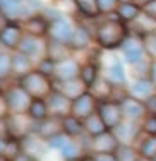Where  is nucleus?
Returning a JSON list of instances; mask_svg holds the SVG:
<instances>
[{
    "mask_svg": "<svg viewBox=\"0 0 156 161\" xmlns=\"http://www.w3.org/2000/svg\"><path fill=\"white\" fill-rule=\"evenodd\" d=\"M96 43L105 50L122 48L124 41L129 38V28L120 19H106L96 26Z\"/></svg>",
    "mask_w": 156,
    "mask_h": 161,
    "instance_id": "1",
    "label": "nucleus"
},
{
    "mask_svg": "<svg viewBox=\"0 0 156 161\" xmlns=\"http://www.w3.org/2000/svg\"><path fill=\"white\" fill-rule=\"evenodd\" d=\"M41 9L40 0H0V10L9 22H24L38 14Z\"/></svg>",
    "mask_w": 156,
    "mask_h": 161,
    "instance_id": "2",
    "label": "nucleus"
},
{
    "mask_svg": "<svg viewBox=\"0 0 156 161\" xmlns=\"http://www.w3.org/2000/svg\"><path fill=\"white\" fill-rule=\"evenodd\" d=\"M19 86L26 91L33 99H47L55 89V80L40 74L38 70L29 72L28 75L19 79Z\"/></svg>",
    "mask_w": 156,
    "mask_h": 161,
    "instance_id": "3",
    "label": "nucleus"
},
{
    "mask_svg": "<svg viewBox=\"0 0 156 161\" xmlns=\"http://www.w3.org/2000/svg\"><path fill=\"white\" fill-rule=\"evenodd\" d=\"M5 125H7V137L9 141H19L26 139L28 136L35 134V122L29 118L28 113L24 115H9L5 118Z\"/></svg>",
    "mask_w": 156,
    "mask_h": 161,
    "instance_id": "4",
    "label": "nucleus"
},
{
    "mask_svg": "<svg viewBox=\"0 0 156 161\" xmlns=\"http://www.w3.org/2000/svg\"><path fill=\"white\" fill-rule=\"evenodd\" d=\"M3 98H5V101H7L10 115L28 113L29 106H31V101H33V98L29 96L19 84H14V86L7 87V89L3 91Z\"/></svg>",
    "mask_w": 156,
    "mask_h": 161,
    "instance_id": "5",
    "label": "nucleus"
},
{
    "mask_svg": "<svg viewBox=\"0 0 156 161\" xmlns=\"http://www.w3.org/2000/svg\"><path fill=\"white\" fill-rule=\"evenodd\" d=\"M48 146H50V149L58 151V154L65 161L79 159L81 158V153H82V149H81V146H79L77 141L72 139V137H69V136H65V134H62V136L48 141Z\"/></svg>",
    "mask_w": 156,
    "mask_h": 161,
    "instance_id": "6",
    "label": "nucleus"
},
{
    "mask_svg": "<svg viewBox=\"0 0 156 161\" xmlns=\"http://www.w3.org/2000/svg\"><path fill=\"white\" fill-rule=\"evenodd\" d=\"M120 142L117 141L115 134L112 130H106L105 134L96 137H91L87 149H89L93 154H115V151L119 149Z\"/></svg>",
    "mask_w": 156,
    "mask_h": 161,
    "instance_id": "7",
    "label": "nucleus"
},
{
    "mask_svg": "<svg viewBox=\"0 0 156 161\" xmlns=\"http://www.w3.org/2000/svg\"><path fill=\"white\" fill-rule=\"evenodd\" d=\"M98 115L103 120L108 130H113L115 127L124 122V113H122V106L117 101H103L98 103Z\"/></svg>",
    "mask_w": 156,
    "mask_h": 161,
    "instance_id": "8",
    "label": "nucleus"
},
{
    "mask_svg": "<svg viewBox=\"0 0 156 161\" xmlns=\"http://www.w3.org/2000/svg\"><path fill=\"white\" fill-rule=\"evenodd\" d=\"M74 31H75V26L64 16L52 19L50 21V31H48V40L69 45L72 36H74Z\"/></svg>",
    "mask_w": 156,
    "mask_h": 161,
    "instance_id": "9",
    "label": "nucleus"
},
{
    "mask_svg": "<svg viewBox=\"0 0 156 161\" xmlns=\"http://www.w3.org/2000/svg\"><path fill=\"white\" fill-rule=\"evenodd\" d=\"M96 112H98V101H96V98H94L89 91L72 101L70 115H72V117H75V118H79L81 122H84L89 117H93Z\"/></svg>",
    "mask_w": 156,
    "mask_h": 161,
    "instance_id": "10",
    "label": "nucleus"
},
{
    "mask_svg": "<svg viewBox=\"0 0 156 161\" xmlns=\"http://www.w3.org/2000/svg\"><path fill=\"white\" fill-rule=\"evenodd\" d=\"M122 53H124L125 60L131 65L139 64L141 60L146 58V48H144V41L141 36H129L122 45Z\"/></svg>",
    "mask_w": 156,
    "mask_h": 161,
    "instance_id": "11",
    "label": "nucleus"
},
{
    "mask_svg": "<svg viewBox=\"0 0 156 161\" xmlns=\"http://www.w3.org/2000/svg\"><path fill=\"white\" fill-rule=\"evenodd\" d=\"M22 31L28 36L43 40L48 36V31H50V19L45 17L43 14H35L22 22Z\"/></svg>",
    "mask_w": 156,
    "mask_h": 161,
    "instance_id": "12",
    "label": "nucleus"
},
{
    "mask_svg": "<svg viewBox=\"0 0 156 161\" xmlns=\"http://www.w3.org/2000/svg\"><path fill=\"white\" fill-rule=\"evenodd\" d=\"M47 105H48L50 117H55V118L69 117L70 110H72V101L69 98H65L60 91H57V89H53L52 94L47 98Z\"/></svg>",
    "mask_w": 156,
    "mask_h": 161,
    "instance_id": "13",
    "label": "nucleus"
},
{
    "mask_svg": "<svg viewBox=\"0 0 156 161\" xmlns=\"http://www.w3.org/2000/svg\"><path fill=\"white\" fill-rule=\"evenodd\" d=\"M17 52L24 53V55L31 57L33 60H43L47 57V43H43V40L40 38H33V36H28L24 34L17 47Z\"/></svg>",
    "mask_w": 156,
    "mask_h": 161,
    "instance_id": "14",
    "label": "nucleus"
},
{
    "mask_svg": "<svg viewBox=\"0 0 156 161\" xmlns=\"http://www.w3.org/2000/svg\"><path fill=\"white\" fill-rule=\"evenodd\" d=\"M35 134L40 136L41 139L48 141L55 139V137L62 136L64 134V124H62V118H55V117H48L47 120L43 122H38L35 125Z\"/></svg>",
    "mask_w": 156,
    "mask_h": 161,
    "instance_id": "15",
    "label": "nucleus"
},
{
    "mask_svg": "<svg viewBox=\"0 0 156 161\" xmlns=\"http://www.w3.org/2000/svg\"><path fill=\"white\" fill-rule=\"evenodd\" d=\"M21 151H24L26 154L33 156L35 159L40 161L48 151H50V146H48V142L45 139H41L40 136L31 134V136H28L26 139L21 141Z\"/></svg>",
    "mask_w": 156,
    "mask_h": 161,
    "instance_id": "16",
    "label": "nucleus"
},
{
    "mask_svg": "<svg viewBox=\"0 0 156 161\" xmlns=\"http://www.w3.org/2000/svg\"><path fill=\"white\" fill-rule=\"evenodd\" d=\"M122 106V113H124V120H131V122H137V120H144L148 117V110L144 101L127 96L124 101L120 103Z\"/></svg>",
    "mask_w": 156,
    "mask_h": 161,
    "instance_id": "17",
    "label": "nucleus"
},
{
    "mask_svg": "<svg viewBox=\"0 0 156 161\" xmlns=\"http://www.w3.org/2000/svg\"><path fill=\"white\" fill-rule=\"evenodd\" d=\"M22 36H24L22 26H19L17 22H9L0 31V43L9 50V52H16L19 43H21V40H22Z\"/></svg>",
    "mask_w": 156,
    "mask_h": 161,
    "instance_id": "18",
    "label": "nucleus"
},
{
    "mask_svg": "<svg viewBox=\"0 0 156 161\" xmlns=\"http://www.w3.org/2000/svg\"><path fill=\"white\" fill-rule=\"evenodd\" d=\"M55 89L60 91L65 98H69L70 101L77 99L79 96H82L84 93H87V86L82 82L81 79H72V80H64V82H58L55 80Z\"/></svg>",
    "mask_w": 156,
    "mask_h": 161,
    "instance_id": "19",
    "label": "nucleus"
},
{
    "mask_svg": "<svg viewBox=\"0 0 156 161\" xmlns=\"http://www.w3.org/2000/svg\"><path fill=\"white\" fill-rule=\"evenodd\" d=\"M79 72H81V65L79 62H75L74 58H69L62 64L55 65V74H53V80H72V79H79Z\"/></svg>",
    "mask_w": 156,
    "mask_h": 161,
    "instance_id": "20",
    "label": "nucleus"
},
{
    "mask_svg": "<svg viewBox=\"0 0 156 161\" xmlns=\"http://www.w3.org/2000/svg\"><path fill=\"white\" fill-rule=\"evenodd\" d=\"M115 134L117 141L120 144H125V146H131L137 139V134H139V125L136 122H131V120H124L119 127H115L112 130Z\"/></svg>",
    "mask_w": 156,
    "mask_h": 161,
    "instance_id": "21",
    "label": "nucleus"
},
{
    "mask_svg": "<svg viewBox=\"0 0 156 161\" xmlns=\"http://www.w3.org/2000/svg\"><path fill=\"white\" fill-rule=\"evenodd\" d=\"M70 55H72V50L69 45L60 43V41H53V40L47 41V58L52 60L55 65L69 60Z\"/></svg>",
    "mask_w": 156,
    "mask_h": 161,
    "instance_id": "22",
    "label": "nucleus"
},
{
    "mask_svg": "<svg viewBox=\"0 0 156 161\" xmlns=\"http://www.w3.org/2000/svg\"><path fill=\"white\" fill-rule=\"evenodd\" d=\"M35 60L31 58V57L24 55V53L21 52H12V74L17 75L19 79L24 77V75H28L29 72L35 70Z\"/></svg>",
    "mask_w": 156,
    "mask_h": 161,
    "instance_id": "23",
    "label": "nucleus"
},
{
    "mask_svg": "<svg viewBox=\"0 0 156 161\" xmlns=\"http://www.w3.org/2000/svg\"><path fill=\"white\" fill-rule=\"evenodd\" d=\"M156 91V87L153 86L149 79H136L132 82V86L129 87V96L139 99V101H146L148 98H151Z\"/></svg>",
    "mask_w": 156,
    "mask_h": 161,
    "instance_id": "24",
    "label": "nucleus"
},
{
    "mask_svg": "<svg viewBox=\"0 0 156 161\" xmlns=\"http://www.w3.org/2000/svg\"><path fill=\"white\" fill-rule=\"evenodd\" d=\"M112 91H113V84L106 77H98L96 82L89 87V93L96 98L98 103L110 101L112 99Z\"/></svg>",
    "mask_w": 156,
    "mask_h": 161,
    "instance_id": "25",
    "label": "nucleus"
},
{
    "mask_svg": "<svg viewBox=\"0 0 156 161\" xmlns=\"http://www.w3.org/2000/svg\"><path fill=\"white\" fill-rule=\"evenodd\" d=\"M91 45V33L89 29H86L82 24H77L75 26V31H74V36H72L69 47L72 52L75 50H86L87 47Z\"/></svg>",
    "mask_w": 156,
    "mask_h": 161,
    "instance_id": "26",
    "label": "nucleus"
},
{
    "mask_svg": "<svg viewBox=\"0 0 156 161\" xmlns=\"http://www.w3.org/2000/svg\"><path fill=\"white\" fill-rule=\"evenodd\" d=\"M77 9V12L82 17L87 19H98L101 16L100 7H98V0H72Z\"/></svg>",
    "mask_w": 156,
    "mask_h": 161,
    "instance_id": "27",
    "label": "nucleus"
},
{
    "mask_svg": "<svg viewBox=\"0 0 156 161\" xmlns=\"http://www.w3.org/2000/svg\"><path fill=\"white\" fill-rule=\"evenodd\" d=\"M28 115L35 124L38 122H43L50 117V112H48V105H47V99H33L31 106L28 110Z\"/></svg>",
    "mask_w": 156,
    "mask_h": 161,
    "instance_id": "28",
    "label": "nucleus"
},
{
    "mask_svg": "<svg viewBox=\"0 0 156 161\" xmlns=\"http://www.w3.org/2000/svg\"><path fill=\"white\" fill-rule=\"evenodd\" d=\"M115 14H117V19H120L122 22H134L142 14V10L136 3H120Z\"/></svg>",
    "mask_w": 156,
    "mask_h": 161,
    "instance_id": "29",
    "label": "nucleus"
},
{
    "mask_svg": "<svg viewBox=\"0 0 156 161\" xmlns=\"http://www.w3.org/2000/svg\"><path fill=\"white\" fill-rule=\"evenodd\" d=\"M62 124H64V134L72 137V139H75V137L84 134V122H81L79 118L72 117V115L62 118Z\"/></svg>",
    "mask_w": 156,
    "mask_h": 161,
    "instance_id": "30",
    "label": "nucleus"
},
{
    "mask_svg": "<svg viewBox=\"0 0 156 161\" xmlns=\"http://www.w3.org/2000/svg\"><path fill=\"white\" fill-rule=\"evenodd\" d=\"M106 79L113 84V86H124L125 82V70L120 60H113L106 69Z\"/></svg>",
    "mask_w": 156,
    "mask_h": 161,
    "instance_id": "31",
    "label": "nucleus"
},
{
    "mask_svg": "<svg viewBox=\"0 0 156 161\" xmlns=\"http://www.w3.org/2000/svg\"><path fill=\"white\" fill-rule=\"evenodd\" d=\"M106 125L103 124V120L100 118V115L98 112L93 115V117H89L87 120H84V132L87 134L89 137H96V136H101V134L106 132Z\"/></svg>",
    "mask_w": 156,
    "mask_h": 161,
    "instance_id": "32",
    "label": "nucleus"
},
{
    "mask_svg": "<svg viewBox=\"0 0 156 161\" xmlns=\"http://www.w3.org/2000/svg\"><path fill=\"white\" fill-rule=\"evenodd\" d=\"M98 77H100V72H98V65H96V64L87 62V64H84V65H81L79 79H81L82 82L87 86V89H89V87L93 86L94 82H96Z\"/></svg>",
    "mask_w": 156,
    "mask_h": 161,
    "instance_id": "33",
    "label": "nucleus"
},
{
    "mask_svg": "<svg viewBox=\"0 0 156 161\" xmlns=\"http://www.w3.org/2000/svg\"><path fill=\"white\" fill-rule=\"evenodd\" d=\"M139 154H141V158H144V159H149V161L156 159V137L149 136L141 142Z\"/></svg>",
    "mask_w": 156,
    "mask_h": 161,
    "instance_id": "34",
    "label": "nucleus"
},
{
    "mask_svg": "<svg viewBox=\"0 0 156 161\" xmlns=\"http://www.w3.org/2000/svg\"><path fill=\"white\" fill-rule=\"evenodd\" d=\"M115 158H117V161H139L141 154H139V151H136V149L132 147V146L120 144L119 149L115 151Z\"/></svg>",
    "mask_w": 156,
    "mask_h": 161,
    "instance_id": "35",
    "label": "nucleus"
},
{
    "mask_svg": "<svg viewBox=\"0 0 156 161\" xmlns=\"http://www.w3.org/2000/svg\"><path fill=\"white\" fill-rule=\"evenodd\" d=\"M12 75V52L0 53V80Z\"/></svg>",
    "mask_w": 156,
    "mask_h": 161,
    "instance_id": "36",
    "label": "nucleus"
},
{
    "mask_svg": "<svg viewBox=\"0 0 156 161\" xmlns=\"http://www.w3.org/2000/svg\"><path fill=\"white\" fill-rule=\"evenodd\" d=\"M151 64H153V60H151V62H148V58L141 60L139 64L132 65V74H134L137 79H149V74H151Z\"/></svg>",
    "mask_w": 156,
    "mask_h": 161,
    "instance_id": "37",
    "label": "nucleus"
},
{
    "mask_svg": "<svg viewBox=\"0 0 156 161\" xmlns=\"http://www.w3.org/2000/svg\"><path fill=\"white\" fill-rule=\"evenodd\" d=\"M142 41H144V48H146V55L151 60H156V31L142 36Z\"/></svg>",
    "mask_w": 156,
    "mask_h": 161,
    "instance_id": "38",
    "label": "nucleus"
},
{
    "mask_svg": "<svg viewBox=\"0 0 156 161\" xmlns=\"http://www.w3.org/2000/svg\"><path fill=\"white\" fill-rule=\"evenodd\" d=\"M35 70H38L40 74H43V75H47V77L53 79V74H55V64L45 57L43 60H40V62L36 64V69H35Z\"/></svg>",
    "mask_w": 156,
    "mask_h": 161,
    "instance_id": "39",
    "label": "nucleus"
},
{
    "mask_svg": "<svg viewBox=\"0 0 156 161\" xmlns=\"http://www.w3.org/2000/svg\"><path fill=\"white\" fill-rule=\"evenodd\" d=\"M119 0H98V7H100L101 14H113L119 9Z\"/></svg>",
    "mask_w": 156,
    "mask_h": 161,
    "instance_id": "40",
    "label": "nucleus"
},
{
    "mask_svg": "<svg viewBox=\"0 0 156 161\" xmlns=\"http://www.w3.org/2000/svg\"><path fill=\"white\" fill-rule=\"evenodd\" d=\"M142 130L151 137H156V115H148L142 122Z\"/></svg>",
    "mask_w": 156,
    "mask_h": 161,
    "instance_id": "41",
    "label": "nucleus"
},
{
    "mask_svg": "<svg viewBox=\"0 0 156 161\" xmlns=\"http://www.w3.org/2000/svg\"><path fill=\"white\" fill-rule=\"evenodd\" d=\"M141 10H142V14L146 17L153 19V21L156 22V0H151L149 3H146L144 7H141Z\"/></svg>",
    "mask_w": 156,
    "mask_h": 161,
    "instance_id": "42",
    "label": "nucleus"
},
{
    "mask_svg": "<svg viewBox=\"0 0 156 161\" xmlns=\"http://www.w3.org/2000/svg\"><path fill=\"white\" fill-rule=\"evenodd\" d=\"M9 115H10L9 106H7V101H5V98H3V94H2V96H0V122L5 120Z\"/></svg>",
    "mask_w": 156,
    "mask_h": 161,
    "instance_id": "43",
    "label": "nucleus"
},
{
    "mask_svg": "<svg viewBox=\"0 0 156 161\" xmlns=\"http://www.w3.org/2000/svg\"><path fill=\"white\" fill-rule=\"evenodd\" d=\"M146 105V110H148V115H156V94H153L151 98H148L144 101Z\"/></svg>",
    "mask_w": 156,
    "mask_h": 161,
    "instance_id": "44",
    "label": "nucleus"
},
{
    "mask_svg": "<svg viewBox=\"0 0 156 161\" xmlns=\"http://www.w3.org/2000/svg\"><path fill=\"white\" fill-rule=\"evenodd\" d=\"M10 161H38V159H35L33 156H29V154H26L24 151H21V153H17Z\"/></svg>",
    "mask_w": 156,
    "mask_h": 161,
    "instance_id": "45",
    "label": "nucleus"
},
{
    "mask_svg": "<svg viewBox=\"0 0 156 161\" xmlns=\"http://www.w3.org/2000/svg\"><path fill=\"white\" fill-rule=\"evenodd\" d=\"M94 161H117L115 154H91Z\"/></svg>",
    "mask_w": 156,
    "mask_h": 161,
    "instance_id": "46",
    "label": "nucleus"
},
{
    "mask_svg": "<svg viewBox=\"0 0 156 161\" xmlns=\"http://www.w3.org/2000/svg\"><path fill=\"white\" fill-rule=\"evenodd\" d=\"M149 80L153 82V86L156 87V60H153V64H151V74H149Z\"/></svg>",
    "mask_w": 156,
    "mask_h": 161,
    "instance_id": "47",
    "label": "nucleus"
},
{
    "mask_svg": "<svg viewBox=\"0 0 156 161\" xmlns=\"http://www.w3.org/2000/svg\"><path fill=\"white\" fill-rule=\"evenodd\" d=\"M7 24H9V21H7V19H5V16L2 14V10H0V31H2V29L5 28Z\"/></svg>",
    "mask_w": 156,
    "mask_h": 161,
    "instance_id": "48",
    "label": "nucleus"
},
{
    "mask_svg": "<svg viewBox=\"0 0 156 161\" xmlns=\"http://www.w3.org/2000/svg\"><path fill=\"white\" fill-rule=\"evenodd\" d=\"M5 147H7V141L0 137V154H5Z\"/></svg>",
    "mask_w": 156,
    "mask_h": 161,
    "instance_id": "49",
    "label": "nucleus"
},
{
    "mask_svg": "<svg viewBox=\"0 0 156 161\" xmlns=\"http://www.w3.org/2000/svg\"><path fill=\"white\" fill-rule=\"evenodd\" d=\"M149 2H151V0H134V3H136V5H139V7H144L146 3H149Z\"/></svg>",
    "mask_w": 156,
    "mask_h": 161,
    "instance_id": "50",
    "label": "nucleus"
},
{
    "mask_svg": "<svg viewBox=\"0 0 156 161\" xmlns=\"http://www.w3.org/2000/svg\"><path fill=\"white\" fill-rule=\"evenodd\" d=\"M119 3H134V0H119Z\"/></svg>",
    "mask_w": 156,
    "mask_h": 161,
    "instance_id": "51",
    "label": "nucleus"
},
{
    "mask_svg": "<svg viewBox=\"0 0 156 161\" xmlns=\"http://www.w3.org/2000/svg\"><path fill=\"white\" fill-rule=\"evenodd\" d=\"M0 161H10L9 158H7V156L5 154H0Z\"/></svg>",
    "mask_w": 156,
    "mask_h": 161,
    "instance_id": "52",
    "label": "nucleus"
},
{
    "mask_svg": "<svg viewBox=\"0 0 156 161\" xmlns=\"http://www.w3.org/2000/svg\"><path fill=\"white\" fill-rule=\"evenodd\" d=\"M82 161H94V159H93V156H84Z\"/></svg>",
    "mask_w": 156,
    "mask_h": 161,
    "instance_id": "53",
    "label": "nucleus"
},
{
    "mask_svg": "<svg viewBox=\"0 0 156 161\" xmlns=\"http://www.w3.org/2000/svg\"><path fill=\"white\" fill-rule=\"evenodd\" d=\"M70 161H82V158H79V159H70Z\"/></svg>",
    "mask_w": 156,
    "mask_h": 161,
    "instance_id": "54",
    "label": "nucleus"
},
{
    "mask_svg": "<svg viewBox=\"0 0 156 161\" xmlns=\"http://www.w3.org/2000/svg\"><path fill=\"white\" fill-rule=\"evenodd\" d=\"M2 94H3V91H2V87H0V96H2Z\"/></svg>",
    "mask_w": 156,
    "mask_h": 161,
    "instance_id": "55",
    "label": "nucleus"
},
{
    "mask_svg": "<svg viewBox=\"0 0 156 161\" xmlns=\"http://www.w3.org/2000/svg\"><path fill=\"white\" fill-rule=\"evenodd\" d=\"M139 161H149V159H144V158H141V159H139Z\"/></svg>",
    "mask_w": 156,
    "mask_h": 161,
    "instance_id": "56",
    "label": "nucleus"
},
{
    "mask_svg": "<svg viewBox=\"0 0 156 161\" xmlns=\"http://www.w3.org/2000/svg\"><path fill=\"white\" fill-rule=\"evenodd\" d=\"M154 161H156V159H154Z\"/></svg>",
    "mask_w": 156,
    "mask_h": 161,
    "instance_id": "57",
    "label": "nucleus"
}]
</instances>
